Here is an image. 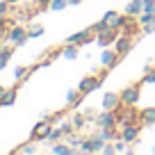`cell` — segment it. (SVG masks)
<instances>
[{
    "instance_id": "83f0119b",
    "label": "cell",
    "mask_w": 155,
    "mask_h": 155,
    "mask_svg": "<svg viewBox=\"0 0 155 155\" xmlns=\"http://www.w3.org/2000/svg\"><path fill=\"white\" fill-rule=\"evenodd\" d=\"M41 34H44V28H41V25H34V28L28 32V37H30V39H39Z\"/></svg>"
},
{
    "instance_id": "603a6c76",
    "label": "cell",
    "mask_w": 155,
    "mask_h": 155,
    "mask_svg": "<svg viewBox=\"0 0 155 155\" xmlns=\"http://www.w3.org/2000/svg\"><path fill=\"white\" fill-rule=\"evenodd\" d=\"M62 137H64L62 128H53V130H50V135H48V139H46V141H50V144H57V141L62 139Z\"/></svg>"
},
{
    "instance_id": "5b68a950",
    "label": "cell",
    "mask_w": 155,
    "mask_h": 155,
    "mask_svg": "<svg viewBox=\"0 0 155 155\" xmlns=\"http://www.w3.org/2000/svg\"><path fill=\"white\" fill-rule=\"evenodd\" d=\"M119 96H121L123 105H135V103L139 101V96H141V89H139V84H130V87H126Z\"/></svg>"
},
{
    "instance_id": "d6986e66",
    "label": "cell",
    "mask_w": 155,
    "mask_h": 155,
    "mask_svg": "<svg viewBox=\"0 0 155 155\" xmlns=\"http://www.w3.org/2000/svg\"><path fill=\"white\" fill-rule=\"evenodd\" d=\"M137 21H139V25H141V28H144V25L155 23V12H141V14L137 16Z\"/></svg>"
},
{
    "instance_id": "30bf717a",
    "label": "cell",
    "mask_w": 155,
    "mask_h": 155,
    "mask_svg": "<svg viewBox=\"0 0 155 155\" xmlns=\"http://www.w3.org/2000/svg\"><path fill=\"white\" fill-rule=\"evenodd\" d=\"M119 57H121V55L116 53V48H114V50H110V48H103L101 64H103V66H107V68H114V66H116V62H119Z\"/></svg>"
},
{
    "instance_id": "ac0fdd59",
    "label": "cell",
    "mask_w": 155,
    "mask_h": 155,
    "mask_svg": "<svg viewBox=\"0 0 155 155\" xmlns=\"http://www.w3.org/2000/svg\"><path fill=\"white\" fill-rule=\"evenodd\" d=\"M80 98H82V94H80V91H78V89H68V91H66V103H68V105H80Z\"/></svg>"
},
{
    "instance_id": "484cf974",
    "label": "cell",
    "mask_w": 155,
    "mask_h": 155,
    "mask_svg": "<svg viewBox=\"0 0 155 155\" xmlns=\"http://www.w3.org/2000/svg\"><path fill=\"white\" fill-rule=\"evenodd\" d=\"M30 71H32V68L18 66V68H16V71H14V78H16V80H23V78H28V75H30Z\"/></svg>"
},
{
    "instance_id": "ab89813d",
    "label": "cell",
    "mask_w": 155,
    "mask_h": 155,
    "mask_svg": "<svg viewBox=\"0 0 155 155\" xmlns=\"http://www.w3.org/2000/svg\"><path fill=\"white\" fill-rule=\"evenodd\" d=\"M5 91H7V87H2V84H0V96H2Z\"/></svg>"
},
{
    "instance_id": "60d3db41",
    "label": "cell",
    "mask_w": 155,
    "mask_h": 155,
    "mask_svg": "<svg viewBox=\"0 0 155 155\" xmlns=\"http://www.w3.org/2000/svg\"><path fill=\"white\" fill-rule=\"evenodd\" d=\"M150 25H153V30H155V23H150Z\"/></svg>"
},
{
    "instance_id": "d6a6232c",
    "label": "cell",
    "mask_w": 155,
    "mask_h": 155,
    "mask_svg": "<svg viewBox=\"0 0 155 155\" xmlns=\"http://www.w3.org/2000/svg\"><path fill=\"white\" fill-rule=\"evenodd\" d=\"M114 150H116V153H123V150H128V148H126V141H123V139H121V141H114Z\"/></svg>"
},
{
    "instance_id": "836d02e7",
    "label": "cell",
    "mask_w": 155,
    "mask_h": 155,
    "mask_svg": "<svg viewBox=\"0 0 155 155\" xmlns=\"http://www.w3.org/2000/svg\"><path fill=\"white\" fill-rule=\"evenodd\" d=\"M59 55H62V48H55V50H48V59L53 62V59H57Z\"/></svg>"
},
{
    "instance_id": "9c48e42d",
    "label": "cell",
    "mask_w": 155,
    "mask_h": 155,
    "mask_svg": "<svg viewBox=\"0 0 155 155\" xmlns=\"http://www.w3.org/2000/svg\"><path fill=\"white\" fill-rule=\"evenodd\" d=\"M116 39H119L116 30H114V28H110V30H105V32L96 34V44L101 46V48H110L112 44H116Z\"/></svg>"
},
{
    "instance_id": "e0dca14e",
    "label": "cell",
    "mask_w": 155,
    "mask_h": 155,
    "mask_svg": "<svg viewBox=\"0 0 155 155\" xmlns=\"http://www.w3.org/2000/svg\"><path fill=\"white\" fill-rule=\"evenodd\" d=\"M98 137H101V139H105V141H112V139H116V137H121V132H116L114 128H101Z\"/></svg>"
},
{
    "instance_id": "ba28073f",
    "label": "cell",
    "mask_w": 155,
    "mask_h": 155,
    "mask_svg": "<svg viewBox=\"0 0 155 155\" xmlns=\"http://www.w3.org/2000/svg\"><path fill=\"white\" fill-rule=\"evenodd\" d=\"M103 146H105V139L91 137V139H82L80 150H82V153H103Z\"/></svg>"
},
{
    "instance_id": "52a82bcc",
    "label": "cell",
    "mask_w": 155,
    "mask_h": 155,
    "mask_svg": "<svg viewBox=\"0 0 155 155\" xmlns=\"http://www.w3.org/2000/svg\"><path fill=\"white\" fill-rule=\"evenodd\" d=\"M50 130H53V123H48L46 119L39 121L37 126H34V130H32V141H46L48 135H50Z\"/></svg>"
},
{
    "instance_id": "7402d4cb",
    "label": "cell",
    "mask_w": 155,
    "mask_h": 155,
    "mask_svg": "<svg viewBox=\"0 0 155 155\" xmlns=\"http://www.w3.org/2000/svg\"><path fill=\"white\" fill-rule=\"evenodd\" d=\"M66 7H68V0H50L48 9L50 12H62V9H66Z\"/></svg>"
},
{
    "instance_id": "2e32d148",
    "label": "cell",
    "mask_w": 155,
    "mask_h": 155,
    "mask_svg": "<svg viewBox=\"0 0 155 155\" xmlns=\"http://www.w3.org/2000/svg\"><path fill=\"white\" fill-rule=\"evenodd\" d=\"M78 53H80V46H75V44H64V48H62V55L66 59H78Z\"/></svg>"
},
{
    "instance_id": "b9f144b4",
    "label": "cell",
    "mask_w": 155,
    "mask_h": 155,
    "mask_svg": "<svg viewBox=\"0 0 155 155\" xmlns=\"http://www.w3.org/2000/svg\"><path fill=\"white\" fill-rule=\"evenodd\" d=\"M153 153H155V146H153Z\"/></svg>"
},
{
    "instance_id": "4316f807",
    "label": "cell",
    "mask_w": 155,
    "mask_h": 155,
    "mask_svg": "<svg viewBox=\"0 0 155 155\" xmlns=\"http://www.w3.org/2000/svg\"><path fill=\"white\" fill-rule=\"evenodd\" d=\"M71 121H73V126H75V130H80V128L84 126V121H87V116H84V114H75Z\"/></svg>"
},
{
    "instance_id": "ffe728a7",
    "label": "cell",
    "mask_w": 155,
    "mask_h": 155,
    "mask_svg": "<svg viewBox=\"0 0 155 155\" xmlns=\"http://www.w3.org/2000/svg\"><path fill=\"white\" fill-rule=\"evenodd\" d=\"M12 55H14V50H12V48H7V46H5V48H0V71L7 66V62L12 59Z\"/></svg>"
},
{
    "instance_id": "e575fe53",
    "label": "cell",
    "mask_w": 155,
    "mask_h": 155,
    "mask_svg": "<svg viewBox=\"0 0 155 155\" xmlns=\"http://www.w3.org/2000/svg\"><path fill=\"white\" fill-rule=\"evenodd\" d=\"M103 153L110 155V153H116V150H114V146H112V144H107V141H105V146H103Z\"/></svg>"
},
{
    "instance_id": "7a4b0ae2",
    "label": "cell",
    "mask_w": 155,
    "mask_h": 155,
    "mask_svg": "<svg viewBox=\"0 0 155 155\" xmlns=\"http://www.w3.org/2000/svg\"><path fill=\"white\" fill-rule=\"evenodd\" d=\"M91 41H96V32H94L91 28H87V30H80V32H75V34H71V37H66V41H64V44L84 46V44H91Z\"/></svg>"
},
{
    "instance_id": "8d00e7d4",
    "label": "cell",
    "mask_w": 155,
    "mask_h": 155,
    "mask_svg": "<svg viewBox=\"0 0 155 155\" xmlns=\"http://www.w3.org/2000/svg\"><path fill=\"white\" fill-rule=\"evenodd\" d=\"M155 30H153V25H144V34H153Z\"/></svg>"
},
{
    "instance_id": "1f68e13d",
    "label": "cell",
    "mask_w": 155,
    "mask_h": 155,
    "mask_svg": "<svg viewBox=\"0 0 155 155\" xmlns=\"http://www.w3.org/2000/svg\"><path fill=\"white\" fill-rule=\"evenodd\" d=\"M116 16H119V12H114V9H110V12H105V16H103V18H105V21H107V23H110V25H112V21H114V18H116Z\"/></svg>"
},
{
    "instance_id": "4dcf8cb0",
    "label": "cell",
    "mask_w": 155,
    "mask_h": 155,
    "mask_svg": "<svg viewBox=\"0 0 155 155\" xmlns=\"http://www.w3.org/2000/svg\"><path fill=\"white\" fill-rule=\"evenodd\" d=\"M68 146L80 148V146H82V139H80V137H75V135H68Z\"/></svg>"
},
{
    "instance_id": "44dd1931",
    "label": "cell",
    "mask_w": 155,
    "mask_h": 155,
    "mask_svg": "<svg viewBox=\"0 0 155 155\" xmlns=\"http://www.w3.org/2000/svg\"><path fill=\"white\" fill-rule=\"evenodd\" d=\"M130 18H132V16H128V14H123V16L119 14L114 21H112V28H114V30H119V28H126V25L130 23Z\"/></svg>"
},
{
    "instance_id": "8992f818",
    "label": "cell",
    "mask_w": 155,
    "mask_h": 155,
    "mask_svg": "<svg viewBox=\"0 0 155 155\" xmlns=\"http://www.w3.org/2000/svg\"><path fill=\"white\" fill-rule=\"evenodd\" d=\"M7 41L14 46H23L25 41H30L28 32H25V28H21V25H16V28H12L9 32H7Z\"/></svg>"
},
{
    "instance_id": "7c38bea8",
    "label": "cell",
    "mask_w": 155,
    "mask_h": 155,
    "mask_svg": "<svg viewBox=\"0 0 155 155\" xmlns=\"http://www.w3.org/2000/svg\"><path fill=\"white\" fill-rule=\"evenodd\" d=\"M114 48H116V53H119V55H126L128 50L132 48V39H130V34H119V39H116V44H114Z\"/></svg>"
},
{
    "instance_id": "9a60e30c",
    "label": "cell",
    "mask_w": 155,
    "mask_h": 155,
    "mask_svg": "<svg viewBox=\"0 0 155 155\" xmlns=\"http://www.w3.org/2000/svg\"><path fill=\"white\" fill-rule=\"evenodd\" d=\"M139 116L144 126H155V107H144Z\"/></svg>"
},
{
    "instance_id": "74e56055",
    "label": "cell",
    "mask_w": 155,
    "mask_h": 155,
    "mask_svg": "<svg viewBox=\"0 0 155 155\" xmlns=\"http://www.w3.org/2000/svg\"><path fill=\"white\" fill-rule=\"evenodd\" d=\"M39 5H41V7H48V5H50V0H39Z\"/></svg>"
},
{
    "instance_id": "6da1fadb",
    "label": "cell",
    "mask_w": 155,
    "mask_h": 155,
    "mask_svg": "<svg viewBox=\"0 0 155 155\" xmlns=\"http://www.w3.org/2000/svg\"><path fill=\"white\" fill-rule=\"evenodd\" d=\"M105 75H107V73H103V75H84L82 80H80V84H78V91L82 94V96L96 91V89L103 84V78H105Z\"/></svg>"
},
{
    "instance_id": "5bb4252c",
    "label": "cell",
    "mask_w": 155,
    "mask_h": 155,
    "mask_svg": "<svg viewBox=\"0 0 155 155\" xmlns=\"http://www.w3.org/2000/svg\"><path fill=\"white\" fill-rule=\"evenodd\" d=\"M144 12V0H130L126 5V14L128 16H139Z\"/></svg>"
},
{
    "instance_id": "f1b7e54d",
    "label": "cell",
    "mask_w": 155,
    "mask_h": 155,
    "mask_svg": "<svg viewBox=\"0 0 155 155\" xmlns=\"http://www.w3.org/2000/svg\"><path fill=\"white\" fill-rule=\"evenodd\" d=\"M141 84H155V71H150V68H148V73L141 78Z\"/></svg>"
},
{
    "instance_id": "4fadbf2b",
    "label": "cell",
    "mask_w": 155,
    "mask_h": 155,
    "mask_svg": "<svg viewBox=\"0 0 155 155\" xmlns=\"http://www.w3.org/2000/svg\"><path fill=\"white\" fill-rule=\"evenodd\" d=\"M16 96H18V89H16V87L7 89V91L0 96V107H9V105H14V103H16Z\"/></svg>"
},
{
    "instance_id": "277c9868",
    "label": "cell",
    "mask_w": 155,
    "mask_h": 155,
    "mask_svg": "<svg viewBox=\"0 0 155 155\" xmlns=\"http://www.w3.org/2000/svg\"><path fill=\"white\" fill-rule=\"evenodd\" d=\"M119 119H116V112L114 110H103L101 114L96 116V126L98 128H116Z\"/></svg>"
},
{
    "instance_id": "f35d334b",
    "label": "cell",
    "mask_w": 155,
    "mask_h": 155,
    "mask_svg": "<svg viewBox=\"0 0 155 155\" xmlns=\"http://www.w3.org/2000/svg\"><path fill=\"white\" fill-rule=\"evenodd\" d=\"M82 0H68V5H80Z\"/></svg>"
},
{
    "instance_id": "f546056e",
    "label": "cell",
    "mask_w": 155,
    "mask_h": 155,
    "mask_svg": "<svg viewBox=\"0 0 155 155\" xmlns=\"http://www.w3.org/2000/svg\"><path fill=\"white\" fill-rule=\"evenodd\" d=\"M62 132H64V137H68V135H73V130H75V126H73V121H68V123H62Z\"/></svg>"
},
{
    "instance_id": "d590c367",
    "label": "cell",
    "mask_w": 155,
    "mask_h": 155,
    "mask_svg": "<svg viewBox=\"0 0 155 155\" xmlns=\"http://www.w3.org/2000/svg\"><path fill=\"white\" fill-rule=\"evenodd\" d=\"M9 12V2H0V16H5Z\"/></svg>"
},
{
    "instance_id": "cb8c5ba5",
    "label": "cell",
    "mask_w": 155,
    "mask_h": 155,
    "mask_svg": "<svg viewBox=\"0 0 155 155\" xmlns=\"http://www.w3.org/2000/svg\"><path fill=\"white\" fill-rule=\"evenodd\" d=\"M112 28V25L110 23H107V21L105 18H103V21H98V23H94L91 25V30H94V32H96V34H101V32H105V30H110Z\"/></svg>"
},
{
    "instance_id": "8fae6325",
    "label": "cell",
    "mask_w": 155,
    "mask_h": 155,
    "mask_svg": "<svg viewBox=\"0 0 155 155\" xmlns=\"http://www.w3.org/2000/svg\"><path fill=\"white\" fill-rule=\"evenodd\" d=\"M116 107H121V96L114 91H107L103 96V110H116Z\"/></svg>"
},
{
    "instance_id": "3957f363",
    "label": "cell",
    "mask_w": 155,
    "mask_h": 155,
    "mask_svg": "<svg viewBox=\"0 0 155 155\" xmlns=\"http://www.w3.org/2000/svg\"><path fill=\"white\" fill-rule=\"evenodd\" d=\"M141 132V126L135 121H123V128H121V139L126 141V144H132V141L139 137Z\"/></svg>"
},
{
    "instance_id": "d4e9b609",
    "label": "cell",
    "mask_w": 155,
    "mask_h": 155,
    "mask_svg": "<svg viewBox=\"0 0 155 155\" xmlns=\"http://www.w3.org/2000/svg\"><path fill=\"white\" fill-rule=\"evenodd\" d=\"M16 153L32 155V153H37V146H34V144H25V146H18V148H16Z\"/></svg>"
}]
</instances>
